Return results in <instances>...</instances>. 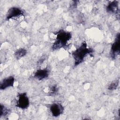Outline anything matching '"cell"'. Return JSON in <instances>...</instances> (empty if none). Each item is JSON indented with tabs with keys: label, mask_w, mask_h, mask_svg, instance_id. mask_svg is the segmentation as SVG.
<instances>
[{
	"label": "cell",
	"mask_w": 120,
	"mask_h": 120,
	"mask_svg": "<svg viewBox=\"0 0 120 120\" xmlns=\"http://www.w3.org/2000/svg\"><path fill=\"white\" fill-rule=\"evenodd\" d=\"M8 113H9V110L7 108H6L5 106L3 105H1L0 117H1L2 116H5L7 115Z\"/></svg>",
	"instance_id": "11"
},
{
	"label": "cell",
	"mask_w": 120,
	"mask_h": 120,
	"mask_svg": "<svg viewBox=\"0 0 120 120\" xmlns=\"http://www.w3.org/2000/svg\"><path fill=\"white\" fill-rule=\"evenodd\" d=\"M23 15V11L18 7H12L10 8L6 14V19L7 20L17 18Z\"/></svg>",
	"instance_id": "4"
},
{
	"label": "cell",
	"mask_w": 120,
	"mask_h": 120,
	"mask_svg": "<svg viewBox=\"0 0 120 120\" xmlns=\"http://www.w3.org/2000/svg\"><path fill=\"white\" fill-rule=\"evenodd\" d=\"M120 48V34L118 33L111 48V55L112 58L114 59L119 55Z\"/></svg>",
	"instance_id": "6"
},
{
	"label": "cell",
	"mask_w": 120,
	"mask_h": 120,
	"mask_svg": "<svg viewBox=\"0 0 120 120\" xmlns=\"http://www.w3.org/2000/svg\"><path fill=\"white\" fill-rule=\"evenodd\" d=\"M106 11L110 14H117L119 11L118 2L113 1L109 3L106 8Z\"/></svg>",
	"instance_id": "9"
},
{
	"label": "cell",
	"mask_w": 120,
	"mask_h": 120,
	"mask_svg": "<svg viewBox=\"0 0 120 120\" xmlns=\"http://www.w3.org/2000/svg\"><path fill=\"white\" fill-rule=\"evenodd\" d=\"M92 52V49L88 47L87 44L85 42H83L72 53V55L75 60V66H77L81 64L84 60L86 56L91 53Z\"/></svg>",
	"instance_id": "1"
},
{
	"label": "cell",
	"mask_w": 120,
	"mask_h": 120,
	"mask_svg": "<svg viewBox=\"0 0 120 120\" xmlns=\"http://www.w3.org/2000/svg\"><path fill=\"white\" fill-rule=\"evenodd\" d=\"M63 106L60 103H53L50 106V111L54 117H58L64 112Z\"/></svg>",
	"instance_id": "5"
},
{
	"label": "cell",
	"mask_w": 120,
	"mask_h": 120,
	"mask_svg": "<svg viewBox=\"0 0 120 120\" xmlns=\"http://www.w3.org/2000/svg\"><path fill=\"white\" fill-rule=\"evenodd\" d=\"M15 78L12 76H10L4 78L0 83V89L3 90L8 88L13 87L15 83Z\"/></svg>",
	"instance_id": "7"
},
{
	"label": "cell",
	"mask_w": 120,
	"mask_h": 120,
	"mask_svg": "<svg viewBox=\"0 0 120 120\" xmlns=\"http://www.w3.org/2000/svg\"><path fill=\"white\" fill-rule=\"evenodd\" d=\"M119 84V81H115L112 82L108 86V89L110 90H113L116 89L118 86Z\"/></svg>",
	"instance_id": "12"
},
{
	"label": "cell",
	"mask_w": 120,
	"mask_h": 120,
	"mask_svg": "<svg viewBox=\"0 0 120 120\" xmlns=\"http://www.w3.org/2000/svg\"><path fill=\"white\" fill-rule=\"evenodd\" d=\"M71 37V34L69 32L63 30L59 31L56 34L55 40L52 45V49L58 50L64 47L67 45Z\"/></svg>",
	"instance_id": "2"
},
{
	"label": "cell",
	"mask_w": 120,
	"mask_h": 120,
	"mask_svg": "<svg viewBox=\"0 0 120 120\" xmlns=\"http://www.w3.org/2000/svg\"><path fill=\"white\" fill-rule=\"evenodd\" d=\"M49 71L47 69H40L37 70L34 74L33 77L38 80H42L47 78Z\"/></svg>",
	"instance_id": "8"
},
{
	"label": "cell",
	"mask_w": 120,
	"mask_h": 120,
	"mask_svg": "<svg viewBox=\"0 0 120 120\" xmlns=\"http://www.w3.org/2000/svg\"><path fill=\"white\" fill-rule=\"evenodd\" d=\"M58 90V89L57 86L53 85V86H52L50 88V90L49 91V93L50 94H51L52 95H53L57 92Z\"/></svg>",
	"instance_id": "13"
},
{
	"label": "cell",
	"mask_w": 120,
	"mask_h": 120,
	"mask_svg": "<svg viewBox=\"0 0 120 120\" xmlns=\"http://www.w3.org/2000/svg\"><path fill=\"white\" fill-rule=\"evenodd\" d=\"M27 54V50L24 48H20L18 49L15 53V56L16 59L19 60Z\"/></svg>",
	"instance_id": "10"
},
{
	"label": "cell",
	"mask_w": 120,
	"mask_h": 120,
	"mask_svg": "<svg viewBox=\"0 0 120 120\" xmlns=\"http://www.w3.org/2000/svg\"><path fill=\"white\" fill-rule=\"evenodd\" d=\"M30 105L29 99L26 93H19L16 102V106L22 109H27Z\"/></svg>",
	"instance_id": "3"
}]
</instances>
